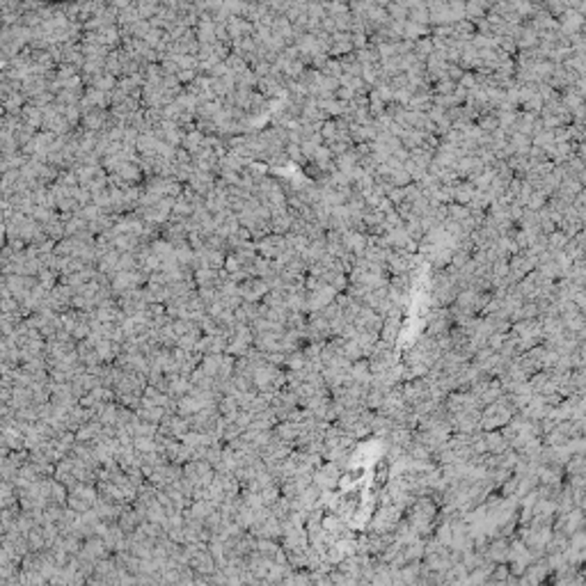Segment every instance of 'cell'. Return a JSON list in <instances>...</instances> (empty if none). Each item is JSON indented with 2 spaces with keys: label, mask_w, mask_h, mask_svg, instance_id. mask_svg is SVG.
I'll list each match as a JSON object with an SVG mask.
<instances>
[{
  "label": "cell",
  "mask_w": 586,
  "mask_h": 586,
  "mask_svg": "<svg viewBox=\"0 0 586 586\" xmlns=\"http://www.w3.org/2000/svg\"><path fill=\"white\" fill-rule=\"evenodd\" d=\"M339 472H337V468H334V465H325V468H321L317 474L312 476V483L319 488V490H328V488H332L334 483H337V476Z\"/></svg>",
  "instance_id": "8992f818"
},
{
  "label": "cell",
  "mask_w": 586,
  "mask_h": 586,
  "mask_svg": "<svg viewBox=\"0 0 586 586\" xmlns=\"http://www.w3.org/2000/svg\"><path fill=\"white\" fill-rule=\"evenodd\" d=\"M536 259L538 257L531 252V250H520V252H515L508 259V279H511L513 284H518L531 270H536Z\"/></svg>",
  "instance_id": "3957f363"
},
{
  "label": "cell",
  "mask_w": 586,
  "mask_h": 586,
  "mask_svg": "<svg viewBox=\"0 0 586 586\" xmlns=\"http://www.w3.org/2000/svg\"><path fill=\"white\" fill-rule=\"evenodd\" d=\"M399 328H401V317H392V319H383V341L385 344H394L399 337Z\"/></svg>",
  "instance_id": "52a82bcc"
},
{
  "label": "cell",
  "mask_w": 586,
  "mask_h": 586,
  "mask_svg": "<svg viewBox=\"0 0 586 586\" xmlns=\"http://www.w3.org/2000/svg\"><path fill=\"white\" fill-rule=\"evenodd\" d=\"M433 515H436V506H433L428 499H419L408 515V527H412L415 531H424L433 523Z\"/></svg>",
  "instance_id": "277c9868"
},
{
  "label": "cell",
  "mask_w": 586,
  "mask_h": 586,
  "mask_svg": "<svg viewBox=\"0 0 586 586\" xmlns=\"http://www.w3.org/2000/svg\"><path fill=\"white\" fill-rule=\"evenodd\" d=\"M259 250H262V255L270 262H277V259L289 252V245H287V238L284 236H266L262 243H259Z\"/></svg>",
  "instance_id": "5b68a950"
},
{
  "label": "cell",
  "mask_w": 586,
  "mask_h": 586,
  "mask_svg": "<svg viewBox=\"0 0 586 586\" xmlns=\"http://www.w3.org/2000/svg\"><path fill=\"white\" fill-rule=\"evenodd\" d=\"M513 412H515V408H513V403L506 396L497 399L495 403L485 406V410L481 412V426L488 428V431H490V428H499V426H506L508 421H511Z\"/></svg>",
  "instance_id": "7a4b0ae2"
},
{
  "label": "cell",
  "mask_w": 586,
  "mask_h": 586,
  "mask_svg": "<svg viewBox=\"0 0 586 586\" xmlns=\"http://www.w3.org/2000/svg\"><path fill=\"white\" fill-rule=\"evenodd\" d=\"M458 284H456V279L451 277V273L447 268L444 270H436L431 277V302L436 305L438 309L444 307V305H451L458 296Z\"/></svg>",
  "instance_id": "6da1fadb"
}]
</instances>
